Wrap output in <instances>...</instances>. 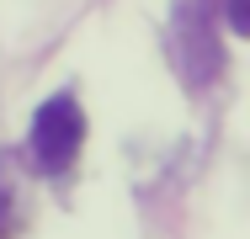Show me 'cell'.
Masks as SVG:
<instances>
[{"instance_id":"cell-2","label":"cell","mask_w":250,"mask_h":239,"mask_svg":"<svg viewBox=\"0 0 250 239\" xmlns=\"http://www.w3.org/2000/svg\"><path fill=\"white\" fill-rule=\"evenodd\" d=\"M229 27L234 32H250V0H229Z\"/></svg>"},{"instance_id":"cell-1","label":"cell","mask_w":250,"mask_h":239,"mask_svg":"<svg viewBox=\"0 0 250 239\" xmlns=\"http://www.w3.org/2000/svg\"><path fill=\"white\" fill-rule=\"evenodd\" d=\"M80 143H85V112H80V101H75V96L43 101L38 117H32V133H27L32 165H38L43 176H64V170L75 165Z\"/></svg>"}]
</instances>
